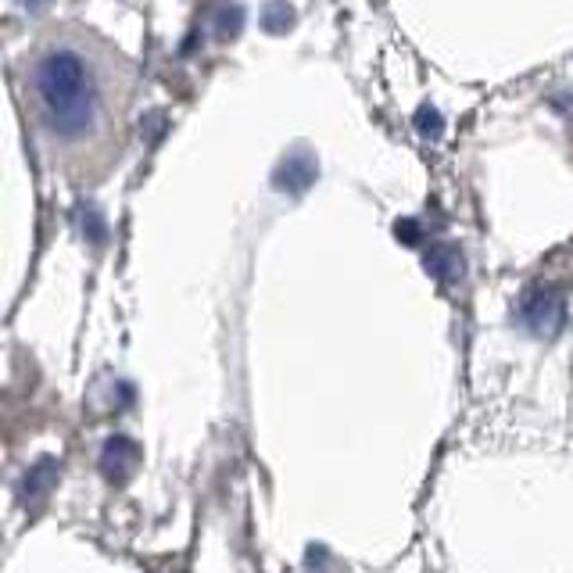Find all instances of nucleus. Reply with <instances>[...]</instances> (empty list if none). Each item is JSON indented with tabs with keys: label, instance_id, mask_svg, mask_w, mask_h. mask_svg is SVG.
Returning a JSON list of instances; mask_svg holds the SVG:
<instances>
[{
	"label": "nucleus",
	"instance_id": "1",
	"mask_svg": "<svg viewBox=\"0 0 573 573\" xmlns=\"http://www.w3.org/2000/svg\"><path fill=\"white\" fill-rule=\"evenodd\" d=\"M33 94L54 137L79 140L101 115V86L94 65L76 43H54L33 61Z\"/></svg>",
	"mask_w": 573,
	"mask_h": 573
},
{
	"label": "nucleus",
	"instance_id": "2",
	"mask_svg": "<svg viewBox=\"0 0 573 573\" xmlns=\"http://www.w3.org/2000/svg\"><path fill=\"white\" fill-rule=\"evenodd\" d=\"M520 323L538 337H552L563 326V301L548 287H531L520 301Z\"/></svg>",
	"mask_w": 573,
	"mask_h": 573
},
{
	"label": "nucleus",
	"instance_id": "3",
	"mask_svg": "<svg viewBox=\"0 0 573 573\" xmlns=\"http://www.w3.org/2000/svg\"><path fill=\"white\" fill-rule=\"evenodd\" d=\"M133 462H137V445L133 441H126V437H112L108 445H104V452H101V466H104V473L112 480H122L129 470H133Z\"/></svg>",
	"mask_w": 573,
	"mask_h": 573
},
{
	"label": "nucleus",
	"instance_id": "4",
	"mask_svg": "<svg viewBox=\"0 0 573 573\" xmlns=\"http://www.w3.org/2000/svg\"><path fill=\"white\" fill-rule=\"evenodd\" d=\"M54 462L51 459H43L40 466H33V470H29V477H26V498L33 495V498H40V495H47V491H51V484H54Z\"/></svg>",
	"mask_w": 573,
	"mask_h": 573
},
{
	"label": "nucleus",
	"instance_id": "5",
	"mask_svg": "<svg viewBox=\"0 0 573 573\" xmlns=\"http://www.w3.org/2000/svg\"><path fill=\"white\" fill-rule=\"evenodd\" d=\"M455 266H459V255H455L452 248H434L427 255V269L437 276V280H452Z\"/></svg>",
	"mask_w": 573,
	"mask_h": 573
}]
</instances>
